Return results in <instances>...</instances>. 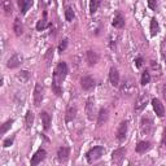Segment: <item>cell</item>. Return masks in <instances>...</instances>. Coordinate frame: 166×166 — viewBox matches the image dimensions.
Instances as JSON below:
<instances>
[{"instance_id":"obj_1","label":"cell","mask_w":166,"mask_h":166,"mask_svg":"<svg viewBox=\"0 0 166 166\" xmlns=\"http://www.w3.org/2000/svg\"><path fill=\"white\" fill-rule=\"evenodd\" d=\"M66 74H68V65H66V63H64V61H61V63H58V65L55 69V73H53V83H52V84L60 86L61 83H63V81L65 79Z\"/></svg>"},{"instance_id":"obj_2","label":"cell","mask_w":166,"mask_h":166,"mask_svg":"<svg viewBox=\"0 0 166 166\" xmlns=\"http://www.w3.org/2000/svg\"><path fill=\"white\" fill-rule=\"evenodd\" d=\"M105 153V149H104V147H93L92 149H90L88 152H87V161H88L90 163L98 161L100 157Z\"/></svg>"},{"instance_id":"obj_3","label":"cell","mask_w":166,"mask_h":166,"mask_svg":"<svg viewBox=\"0 0 166 166\" xmlns=\"http://www.w3.org/2000/svg\"><path fill=\"white\" fill-rule=\"evenodd\" d=\"M148 103H149V95H148V93H142V95L138 98V100H136V103H135V105H134L135 113L143 112V110L145 109V107H147Z\"/></svg>"},{"instance_id":"obj_4","label":"cell","mask_w":166,"mask_h":166,"mask_svg":"<svg viewBox=\"0 0 166 166\" xmlns=\"http://www.w3.org/2000/svg\"><path fill=\"white\" fill-rule=\"evenodd\" d=\"M153 121L151 117H144L142 118L140 121V131H142V134L143 135H149L152 131H153Z\"/></svg>"},{"instance_id":"obj_5","label":"cell","mask_w":166,"mask_h":166,"mask_svg":"<svg viewBox=\"0 0 166 166\" xmlns=\"http://www.w3.org/2000/svg\"><path fill=\"white\" fill-rule=\"evenodd\" d=\"M43 98H44V88L40 83H37L35 88H34V105L39 107L43 101Z\"/></svg>"},{"instance_id":"obj_6","label":"cell","mask_w":166,"mask_h":166,"mask_svg":"<svg viewBox=\"0 0 166 166\" xmlns=\"http://www.w3.org/2000/svg\"><path fill=\"white\" fill-rule=\"evenodd\" d=\"M86 114H87V118L88 119H93L95 118V114H96V104H95V99L93 98H90L86 103Z\"/></svg>"},{"instance_id":"obj_7","label":"cell","mask_w":166,"mask_h":166,"mask_svg":"<svg viewBox=\"0 0 166 166\" xmlns=\"http://www.w3.org/2000/svg\"><path fill=\"white\" fill-rule=\"evenodd\" d=\"M22 61H23V56L21 53H14V55L11 56L9 60H8L7 66L9 69H16V68H18L22 64Z\"/></svg>"},{"instance_id":"obj_8","label":"cell","mask_w":166,"mask_h":166,"mask_svg":"<svg viewBox=\"0 0 166 166\" xmlns=\"http://www.w3.org/2000/svg\"><path fill=\"white\" fill-rule=\"evenodd\" d=\"M135 84L134 82L131 81V79H126L123 81V83H122L121 86V92L123 93V95H133L135 92Z\"/></svg>"},{"instance_id":"obj_9","label":"cell","mask_w":166,"mask_h":166,"mask_svg":"<svg viewBox=\"0 0 166 166\" xmlns=\"http://www.w3.org/2000/svg\"><path fill=\"white\" fill-rule=\"evenodd\" d=\"M152 107H153L154 113L158 117H163L165 116V107H163V104L158 99H153L152 100Z\"/></svg>"},{"instance_id":"obj_10","label":"cell","mask_w":166,"mask_h":166,"mask_svg":"<svg viewBox=\"0 0 166 166\" xmlns=\"http://www.w3.org/2000/svg\"><path fill=\"white\" fill-rule=\"evenodd\" d=\"M81 86L84 91H91L95 87V79L92 77H83L81 79Z\"/></svg>"},{"instance_id":"obj_11","label":"cell","mask_w":166,"mask_h":166,"mask_svg":"<svg viewBox=\"0 0 166 166\" xmlns=\"http://www.w3.org/2000/svg\"><path fill=\"white\" fill-rule=\"evenodd\" d=\"M77 117V107L75 104L70 103L66 108V116H65V121L66 122H72L74 118Z\"/></svg>"},{"instance_id":"obj_12","label":"cell","mask_w":166,"mask_h":166,"mask_svg":"<svg viewBox=\"0 0 166 166\" xmlns=\"http://www.w3.org/2000/svg\"><path fill=\"white\" fill-rule=\"evenodd\" d=\"M126 134H127V122L123 121V122H121V123H119L116 136H117V139H118L119 142H122V140H125Z\"/></svg>"},{"instance_id":"obj_13","label":"cell","mask_w":166,"mask_h":166,"mask_svg":"<svg viewBox=\"0 0 166 166\" xmlns=\"http://www.w3.org/2000/svg\"><path fill=\"white\" fill-rule=\"evenodd\" d=\"M46 154H47V152L44 149H42V148H40V149H38L37 153L34 154L33 158H31V165L33 166H37L38 163H40L43 160L46 158Z\"/></svg>"},{"instance_id":"obj_14","label":"cell","mask_w":166,"mask_h":166,"mask_svg":"<svg viewBox=\"0 0 166 166\" xmlns=\"http://www.w3.org/2000/svg\"><path fill=\"white\" fill-rule=\"evenodd\" d=\"M109 79L113 87H118L119 86V73L116 68H112L110 69V73H109Z\"/></svg>"},{"instance_id":"obj_15","label":"cell","mask_w":166,"mask_h":166,"mask_svg":"<svg viewBox=\"0 0 166 166\" xmlns=\"http://www.w3.org/2000/svg\"><path fill=\"white\" fill-rule=\"evenodd\" d=\"M125 154H126V149H125V148H118V149H116L114 152L112 153V161L118 163L125 157Z\"/></svg>"},{"instance_id":"obj_16","label":"cell","mask_w":166,"mask_h":166,"mask_svg":"<svg viewBox=\"0 0 166 166\" xmlns=\"http://www.w3.org/2000/svg\"><path fill=\"white\" fill-rule=\"evenodd\" d=\"M69 153H70V149H69L68 147L58 148V151H57V158H58V161L65 162L68 160V157H69Z\"/></svg>"},{"instance_id":"obj_17","label":"cell","mask_w":166,"mask_h":166,"mask_svg":"<svg viewBox=\"0 0 166 166\" xmlns=\"http://www.w3.org/2000/svg\"><path fill=\"white\" fill-rule=\"evenodd\" d=\"M86 58H87V63H88L90 66H92V65L99 63V55L96 53L95 51H88V52H87Z\"/></svg>"},{"instance_id":"obj_18","label":"cell","mask_w":166,"mask_h":166,"mask_svg":"<svg viewBox=\"0 0 166 166\" xmlns=\"http://www.w3.org/2000/svg\"><path fill=\"white\" fill-rule=\"evenodd\" d=\"M108 109H105V108H103V109H100V112H99V114H98V126H103L105 122L108 121Z\"/></svg>"},{"instance_id":"obj_19","label":"cell","mask_w":166,"mask_h":166,"mask_svg":"<svg viewBox=\"0 0 166 166\" xmlns=\"http://www.w3.org/2000/svg\"><path fill=\"white\" fill-rule=\"evenodd\" d=\"M40 119H42V125L44 127V130H48L51 125V116L47 112H40Z\"/></svg>"},{"instance_id":"obj_20","label":"cell","mask_w":166,"mask_h":166,"mask_svg":"<svg viewBox=\"0 0 166 166\" xmlns=\"http://www.w3.org/2000/svg\"><path fill=\"white\" fill-rule=\"evenodd\" d=\"M18 5H20V9H21V13L25 14L30 9V7L33 5V0H18Z\"/></svg>"},{"instance_id":"obj_21","label":"cell","mask_w":166,"mask_h":166,"mask_svg":"<svg viewBox=\"0 0 166 166\" xmlns=\"http://www.w3.org/2000/svg\"><path fill=\"white\" fill-rule=\"evenodd\" d=\"M112 23H113V26H114V28L121 29V28H123V25H125V18L122 17V14L117 13L114 16V18H113V22Z\"/></svg>"},{"instance_id":"obj_22","label":"cell","mask_w":166,"mask_h":166,"mask_svg":"<svg viewBox=\"0 0 166 166\" xmlns=\"http://www.w3.org/2000/svg\"><path fill=\"white\" fill-rule=\"evenodd\" d=\"M149 148H151V143L149 142H139L138 145H136V152L138 153H145Z\"/></svg>"},{"instance_id":"obj_23","label":"cell","mask_w":166,"mask_h":166,"mask_svg":"<svg viewBox=\"0 0 166 166\" xmlns=\"http://www.w3.org/2000/svg\"><path fill=\"white\" fill-rule=\"evenodd\" d=\"M13 30H14V33H16V35H17V37L22 35V33H23V26H22V23H21V21H20L18 18L14 20V23H13Z\"/></svg>"},{"instance_id":"obj_24","label":"cell","mask_w":166,"mask_h":166,"mask_svg":"<svg viewBox=\"0 0 166 166\" xmlns=\"http://www.w3.org/2000/svg\"><path fill=\"white\" fill-rule=\"evenodd\" d=\"M158 31H160L158 22H157L156 18H152V20H151V34L154 37V35H157V34H158Z\"/></svg>"},{"instance_id":"obj_25","label":"cell","mask_w":166,"mask_h":166,"mask_svg":"<svg viewBox=\"0 0 166 166\" xmlns=\"http://www.w3.org/2000/svg\"><path fill=\"white\" fill-rule=\"evenodd\" d=\"M2 8H3V11L7 13V14H12V3H11V0H3V3H2Z\"/></svg>"},{"instance_id":"obj_26","label":"cell","mask_w":166,"mask_h":166,"mask_svg":"<svg viewBox=\"0 0 166 166\" xmlns=\"http://www.w3.org/2000/svg\"><path fill=\"white\" fill-rule=\"evenodd\" d=\"M99 5H100V0H90V13L91 14L96 13V11L99 9Z\"/></svg>"},{"instance_id":"obj_27","label":"cell","mask_w":166,"mask_h":166,"mask_svg":"<svg viewBox=\"0 0 166 166\" xmlns=\"http://www.w3.org/2000/svg\"><path fill=\"white\" fill-rule=\"evenodd\" d=\"M47 28H48V22L46 20V13H44V18L38 21V23H37V30L38 31H43V30L47 29Z\"/></svg>"},{"instance_id":"obj_28","label":"cell","mask_w":166,"mask_h":166,"mask_svg":"<svg viewBox=\"0 0 166 166\" xmlns=\"http://www.w3.org/2000/svg\"><path fill=\"white\" fill-rule=\"evenodd\" d=\"M74 17H75V13H74V11H73V8H66V11H65V18H66V21H73L74 20Z\"/></svg>"},{"instance_id":"obj_29","label":"cell","mask_w":166,"mask_h":166,"mask_svg":"<svg viewBox=\"0 0 166 166\" xmlns=\"http://www.w3.org/2000/svg\"><path fill=\"white\" fill-rule=\"evenodd\" d=\"M151 69H152V72H154L156 75L161 74V68H160V65H158L157 61H151Z\"/></svg>"},{"instance_id":"obj_30","label":"cell","mask_w":166,"mask_h":166,"mask_svg":"<svg viewBox=\"0 0 166 166\" xmlns=\"http://www.w3.org/2000/svg\"><path fill=\"white\" fill-rule=\"evenodd\" d=\"M25 121H26V126H28V127H31L33 123H34V113H33V112H28Z\"/></svg>"},{"instance_id":"obj_31","label":"cell","mask_w":166,"mask_h":166,"mask_svg":"<svg viewBox=\"0 0 166 166\" xmlns=\"http://www.w3.org/2000/svg\"><path fill=\"white\" fill-rule=\"evenodd\" d=\"M149 82H151V74L145 70V72H143V74H142V84L145 86V84H148Z\"/></svg>"},{"instance_id":"obj_32","label":"cell","mask_w":166,"mask_h":166,"mask_svg":"<svg viewBox=\"0 0 166 166\" xmlns=\"http://www.w3.org/2000/svg\"><path fill=\"white\" fill-rule=\"evenodd\" d=\"M52 57H53V48H49V49L47 51L46 56H44V60H46V64H47V65H49V64H51Z\"/></svg>"},{"instance_id":"obj_33","label":"cell","mask_w":166,"mask_h":166,"mask_svg":"<svg viewBox=\"0 0 166 166\" xmlns=\"http://www.w3.org/2000/svg\"><path fill=\"white\" fill-rule=\"evenodd\" d=\"M17 79H20L21 82H26L29 79V72L23 70V72H21V74H17Z\"/></svg>"},{"instance_id":"obj_34","label":"cell","mask_w":166,"mask_h":166,"mask_svg":"<svg viewBox=\"0 0 166 166\" xmlns=\"http://www.w3.org/2000/svg\"><path fill=\"white\" fill-rule=\"evenodd\" d=\"M12 123H13V119H9V121H7V122H5V123H4L3 126H2V131H0V133H2V134H5V133H7V131H8V130H9V128H11Z\"/></svg>"},{"instance_id":"obj_35","label":"cell","mask_w":166,"mask_h":166,"mask_svg":"<svg viewBox=\"0 0 166 166\" xmlns=\"http://www.w3.org/2000/svg\"><path fill=\"white\" fill-rule=\"evenodd\" d=\"M66 47H68V39H64L63 42L60 43V46H58V51H60V52H64V51L66 49Z\"/></svg>"},{"instance_id":"obj_36","label":"cell","mask_w":166,"mask_h":166,"mask_svg":"<svg viewBox=\"0 0 166 166\" xmlns=\"http://www.w3.org/2000/svg\"><path fill=\"white\" fill-rule=\"evenodd\" d=\"M52 90L55 91L56 95H61V92H63V90H61V87L57 86V84H52Z\"/></svg>"},{"instance_id":"obj_37","label":"cell","mask_w":166,"mask_h":166,"mask_svg":"<svg viewBox=\"0 0 166 166\" xmlns=\"http://www.w3.org/2000/svg\"><path fill=\"white\" fill-rule=\"evenodd\" d=\"M148 5H149L151 9H156V7H157V0H148Z\"/></svg>"},{"instance_id":"obj_38","label":"cell","mask_w":166,"mask_h":166,"mask_svg":"<svg viewBox=\"0 0 166 166\" xmlns=\"http://www.w3.org/2000/svg\"><path fill=\"white\" fill-rule=\"evenodd\" d=\"M12 143H13V138H9V139H7V140H4L3 145L4 147H9V145H12Z\"/></svg>"},{"instance_id":"obj_39","label":"cell","mask_w":166,"mask_h":166,"mask_svg":"<svg viewBox=\"0 0 166 166\" xmlns=\"http://www.w3.org/2000/svg\"><path fill=\"white\" fill-rule=\"evenodd\" d=\"M135 65H136V68H140V66L143 65V58H142V57H138V58L135 60Z\"/></svg>"},{"instance_id":"obj_40","label":"cell","mask_w":166,"mask_h":166,"mask_svg":"<svg viewBox=\"0 0 166 166\" xmlns=\"http://www.w3.org/2000/svg\"><path fill=\"white\" fill-rule=\"evenodd\" d=\"M49 4H51V0H40V7H43V8L48 7Z\"/></svg>"},{"instance_id":"obj_41","label":"cell","mask_w":166,"mask_h":166,"mask_svg":"<svg viewBox=\"0 0 166 166\" xmlns=\"http://www.w3.org/2000/svg\"><path fill=\"white\" fill-rule=\"evenodd\" d=\"M162 145L166 148V128L163 131V136H162Z\"/></svg>"},{"instance_id":"obj_42","label":"cell","mask_w":166,"mask_h":166,"mask_svg":"<svg viewBox=\"0 0 166 166\" xmlns=\"http://www.w3.org/2000/svg\"><path fill=\"white\" fill-rule=\"evenodd\" d=\"M162 95H163V98H165V100H166V83L163 84V88H162Z\"/></svg>"}]
</instances>
